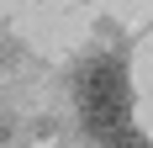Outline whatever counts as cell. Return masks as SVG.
<instances>
[{
    "mask_svg": "<svg viewBox=\"0 0 153 148\" xmlns=\"http://www.w3.org/2000/svg\"><path fill=\"white\" fill-rule=\"evenodd\" d=\"M74 106H79V117H85V127H90L95 138L111 143L116 132H127L132 85H127L122 58H90V64H85L79 79H74Z\"/></svg>",
    "mask_w": 153,
    "mask_h": 148,
    "instance_id": "cell-1",
    "label": "cell"
},
{
    "mask_svg": "<svg viewBox=\"0 0 153 148\" xmlns=\"http://www.w3.org/2000/svg\"><path fill=\"white\" fill-rule=\"evenodd\" d=\"M106 148H153V143H143V138H132V132H116Z\"/></svg>",
    "mask_w": 153,
    "mask_h": 148,
    "instance_id": "cell-2",
    "label": "cell"
}]
</instances>
